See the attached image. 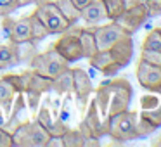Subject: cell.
Instances as JSON below:
<instances>
[{
  "label": "cell",
  "instance_id": "obj_22",
  "mask_svg": "<svg viewBox=\"0 0 161 147\" xmlns=\"http://www.w3.org/2000/svg\"><path fill=\"white\" fill-rule=\"evenodd\" d=\"M54 2L59 7V11L63 12V16L69 21V24H76L80 21V9L75 7L71 0H54Z\"/></svg>",
  "mask_w": 161,
  "mask_h": 147
},
{
  "label": "cell",
  "instance_id": "obj_20",
  "mask_svg": "<svg viewBox=\"0 0 161 147\" xmlns=\"http://www.w3.org/2000/svg\"><path fill=\"white\" fill-rule=\"evenodd\" d=\"M106 5V11H108V19L114 21L125 11H128L130 7H133L135 4H139L140 0H102Z\"/></svg>",
  "mask_w": 161,
  "mask_h": 147
},
{
  "label": "cell",
  "instance_id": "obj_35",
  "mask_svg": "<svg viewBox=\"0 0 161 147\" xmlns=\"http://www.w3.org/2000/svg\"><path fill=\"white\" fill-rule=\"evenodd\" d=\"M40 0H19V7H25V5H30V4H38Z\"/></svg>",
  "mask_w": 161,
  "mask_h": 147
},
{
  "label": "cell",
  "instance_id": "obj_7",
  "mask_svg": "<svg viewBox=\"0 0 161 147\" xmlns=\"http://www.w3.org/2000/svg\"><path fill=\"white\" fill-rule=\"evenodd\" d=\"M80 30L75 24H71L68 30H64L61 33V36L57 38V42L54 43V49L68 61V63H75V61L83 59L81 54V43H80Z\"/></svg>",
  "mask_w": 161,
  "mask_h": 147
},
{
  "label": "cell",
  "instance_id": "obj_28",
  "mask_svg": "<svg viewBox=\"0 0 161 147\" xmlns=\"http://www.w3.org/2000/svg\"><path fill=\"white\" fill-rule=\"evenodd\" d=\"M142 118H146L147 121H151L156 128H159L161 126V106H158L156 109H147V111H140V114Z\"/></svg>",
  "mask_w": 161,
  "mask_h": 147
},
{
  "label": "cell",
  "instance_id": "obj_2",
  "mask_svg": "<svg viewBox=\"0 0 161 147\" xmlns=\"http://www.w3.org/2000/svg\"><path fill=\"white\" fill-rule=\"evenodd\" d=\"M4 30H7V36L14 43H38L47 35V30L40 23V19L35 16V12L30 16H25L21 19H11L9 16H4L2 21Z\"/></svg>",
  "mask_w": 161,
  "mask_h": 147
},
{
  "label": "cell",
  "instance_id": "obj_4",
  "mask_svg": "<svg viewBox=\"0 0 161 147\" xmlns=\"http://www.w3.org/2000/svg\"><path fill=\"white\" fill-rule=\"evenodd\" d=\"M11 137L14 147H45L50 135L35 119V121L19 123L11 132Z\"/></svg>",
  "mask_w": 161,
  "mask_h": 147
},
{
  "label": "cell",
  "instance_id": "obj_31",
  "mask_svg": "<svg viewBox=\"0 0 161 147\" xmlns=\"http://www.w3.org/2000/svg\"><path fill=\"white\" fill-rule=\"evenodd\" d=\"M69 106H71V97L68 94V97H64V102H63V107H61V112L57 118L63 119L66 125H69V119H71V112H69Z\"/></svg>",
  "mask_w": 161,
  "mask_h": 147
},
{
  "label": "cell",
  "instance_id": "obj_9",
  "mask_svg": "<svg viewBox=\"0 0 161 147\" xmlns=\"http://www.w3.org/2000/svg\"><path fill=\"white\" fill-rule=\"evenodd\" d=\"M80 132L83 133V137H95V139H101V137L108 135V119L102 121L101 119V114H99V109H97V104L95 101L90 102L88 106V111L85 114L83 121L80 123Z\"/></svg>",
  "mask_w": 161,
  "mask_h": 147
},
{
  "label": "cell",
  "instance_id": "obj_25",
  "mask_svg": "<svg viewBox=\"0 0 161 147\" xmlns=\"http://www.w3.org/2000/svg\"><path fill=\"white\" fill-rule=\"evenodd\" d=\"M156 130L158 128L151 121H147L146 118L139 116V119H137V126H135V137H137V139H142V137L151 135V133L156 132Z\"/></svg>",
  "mask_w": 161,
  "mask_h": 147
},
{
  "label": "cell",
  "instance_id": "obj_16",
  "mask_svg": "<svg viewBox=\"0 0 161 147\" xmlns=\"http://www.w3.org/2000/svg\"><path fill=\"white\" fill-rule=\"evenodd\" d=\"M80 19H83L87 24H97V23L108 19V11L102 0H94L87 7L80 11Z\"/></svg>",
  "mask_w": 161,
  "mask_h": 147
},
{
  "label": "cell",
  "instance_id": "obj_38",
  "mask_svg": "<svg viewBox=\"0 0 161 147\" xmlns=\"http://www.w3.org/2000/svg\"><path fill=\"white\" fill-rule=\"evenodd\" d=\"M159 33H161V28H159Z\"/></svg>",
  "mask_w": 161,
  "mask_h": 147
},
{
  "label": "cell",
  "instance_id": "obj_5",
  "mask_svg": "<svg viewBox=\"0 0 161 147\" xmlns=\"http://www.w3.org/2000/svg\"><path fill=\"white\" fill-rule=\"evenodd\" d=\"M35 16L47 30V35H61L64 30L71 26L69 21L64 18L59 7L56 5V2H50V0H40L36 4Z\"/></svg>",
  "mask_w": 161,
  "mask_h": 147
},
{
  "label": "cell",
  "instance_id": "obj_34",
  "mask_svg": "<svg viewBox=\"0 0 161 147\" xmlns=\"http://www.w3.org/2000/svg\"><path fill=\"white\" fill-rule=\"evenodd\" d=\"M71 2H73V5H75V7H76V9H80V11H81V9H83V7H87V5L90 4V2H94V0H71Z\"/></svg>",
  "mask_w": 161,
  "mask_h": 147
},
{
  "label": "cell",
  "instance_id": "obj_23",
  "mask_svg": "<svg viewBox=\"0 0 161 147\" xmlns=\"http://www.w3.org/2000/svg\"><path fill=\"white\" fill-rule=\"evenodd\" d=\"M83 142H85V137H83V133L80 132V128H76V130L68 128L66 132L63 133L64 147H83Z\"/></svg>",
  "mask_w": 161,
  "mask_h": 147
},
{
  "label": "cell",
  "instance_id": "obj_8",
  "mask_svg": "<svg viewBox=\"0 0 161 147\" xmlns=\"http://www.w3.org/2000/svg\"><path fill=\"white\" fill-rule=\"evenodd\" d=\"M52 80L45 76H40L33 69H26V90L25 95L28 97V107L31 111H36L40 104V99L45 92H50Z\"/></svg>",
  "mask_w": 161,
  "mask_h": 147
},
{
  "label": "cell",
  "instance_id": "obj_1",
  "mask_svg": "<svg viewBox=\"0 0 161 147\" xmlns=\"http://www.w3.org/2000/svg\"><path fill=\"white\" fill-rule=\"evenodd\" d=\"M133 88L126 78H116V80H106L95 90V104H97L99 114L108 119L109 116L126 111L132 102Z\"/></svg>",
  "mask_w": 161,
  "mask_h": 147
},
{
  "label": "cell",
  "instance_id": "obj_37",
  "mask_svg": "<svg viewBox=\"0 0 161 147\" xmlns=\"http://www.w3.org/2000/svg\"><path fill=\"white\" fill-rule=\"evenodd\" d=\"M154 147H161V137H159V140H156V142H154Z\"/></svg>",
  "mask_w": 161,
  "mask_h": 147
},
{
  "label": "cell",
  "instance_id": "obj_15",
  "mask_svg": "<svg viewBox=\"0 0 161 147\" xmlns=\"http://www.w3.org/2000/svg\"><path fill=\"white\" fill-rule=\"evenodd\" d=\"M109 52H111L113 59H114L121 68L128 66L130 61H132V57H133V40H132V35H126V36H123V38H119L118 42L109 49Z\"/></svg>",
  "mask_w": 161,
  "mask_h": 147
},
{
  "label": "cell",
  "instance_id": "obj_29",
  "mask_svg": "<svg viewBox=\"0 0 161 147\" xmlns=\"http://www.w3.org/2000/svg\"><path fill=\"white\" fill-rule=\"evenodd\" d=\"M140 61H146L154 66H161V50H147L142 49L140 52Z\"/></svg>",
  "mask_w": 161,
  "mask_h": 147
},
{
  "label": "cell",
  "instance_id": "obj_12",
  "mask_svg": "<svg viewBox=\"0 0 161 147\" xmlns=\"http://www.w3.org/2000/svg\"><path fill=\"white\" fill-rule=\"evenodd\" d=\"M137 80H139L140 87L146 88L149 92H156L159 94L161 88V66H154L146 61H140L137 66Z\"/></svg>",
  "mask_w": 161,
  "mask_h": 147
},
{
  "label": "cell",
  "instance_id": "obj_17",
  "mask_svg": "<svg viewBox=\"0 0 161 147\" xmlns=\"http://www.w3.org/2000/svg\"><path fill=\"white\" fill-rule=\"evenodd\" d=\"M21 63V49L19 43L9 42L5 45H0V69L12 68Z\"/></svg>",
  "mask_w": 161,
  "mask_h": 147
},
{
  "label": "cell",
  "instance_id": "obj_27",
  "mask_svg": "<svg viewBox=\"0 0 161 147\" xmlns=\"http://www.w3.org/2000/svg\"><path fill=\"white\" fill-rule=\"evenodd\" d=\"M36 121H38L45 130H49L50 126H52L54 119H52V116H50V107H49L47 104H43L42 107L38 109V116H36Z\"/></svg>",
  "mask_w": 161,
  "mask_h": 147
},
{
  "label": "cell",
  "instance_id": "obj_33",
  "mask_svg": "<svg viewBox=\"0 0 161 147\" xmlns=\"http://www.w3.org/2000/svg\"><path fill=\"white\" fill-rule=\"evenodd\" d=\"M0 147H12V137L11 132L0 126Z\"/></svg>",
  "mask_w": 161,
  "mask_h": 147
},
{
  "label": "cell",
  "instance_id": "obj_11",
  "mask_svg": "<svg viewBox=\"0 0 161 147\" xmlns=\"http://www.w3.org/2000/svg\"><path fill=\"white\" fill-rule=\"evenodd\" d=\"M92 31H94L95 43H97L99 50H109L119 38L130 35V33H126L116 21L109 23V24H104V26H99V28H94Z\"/></svg>",
  "mask_w": 161,
  "mask_h": 147
},
{
  "label": "cell",
  "instance_id": "obj_26",
  "mask_svg": "<svg viewBox=\"0 0 161 147\" xmlns=\"http://www.w3.org/2000/svg\"><path fill=\"white\" fill-rule=\"evenodd\" d=\"M158 106H161V97L156 94V92L140 97V109H142V111H147V109H156Z\"/></svg>",
  "mask_w": 161,
  "mask_h": 147
},
{
  "label": "cell",
  "instance_id": "obj_3",
  "mask_svg": "<svg viewBox=\"0 0 161 147\" xmlns=\"http://www.w3.org/2000/svg\"><path fill=\"white\" fill-rule=\"evenodd\" d=\"M30 68H31L35 73H38L40 76L54 80L57 74H61L64 69L69 68V63H68L52 45L50 49H47L45 52L30 57Z\"/></svg>",
  "mask_w": 161,
  "mask_h": 147
},
{
  "label": "cell",
  "instance_id": "obj_6",
  "mask_svg": "<svg viewBox=\"0 0 161 147\" xmlns=\"http://www.w3.org/2000/svg\"><path fill=\"white\" fill-rule=\"evenodd\" d=\"M139 114L135 111H121L118 114H113L108 118V135L114 139L116 142H126L133 140L135 137V126Z\"/></svg>",
  "mask_w": 161,
  "mask_h": 147
},
{
  "label": "cell",
  "instance_id": "obj_14",
  "mask_svg": "<svg viewBox=\"0 0 161 147\" xmlns=\"http://www.w3.org/2000/svg\"><path fill=\"white\" fill-rule=\"evenodd\" d=\"M88 61H90V66L92 68L99 69L104 76H109V78L114 76L119 69H123V68L119 66L114 59H113V56H111L109 50H97V54L92 56Z\"/></svg>",
  "mask_w": 161,
  "mask_h": 147
},
{
  "label": "cell",
  "instance_id": "obj_32",
  "mask_svg": "<svg viewBox=\"0 0 161 147\" xmlns=\"http://www.w3.org/2000/svg\"><path fill=\"white\" fill-rule=\"evenodd\" d=\"M147 7V12H149V18H154V16H161V0H142Z\"/></svg>",
  "mask_w": 161,
  "mask_h": 147
},
{
  "label": "cell",
  "instance_id": "obj_30",
  "mask_svg": "<svg viewBox=\"0 0 161 147\" xmlns=\"http://www.w3.org/2000/svg\"><path fill=\"white\" fill-rule=\"evenodd\" d=\"M19 9V0H0V16H9Z\"/></svg>",
  "mask_w": 161,
  "mask_h": 147
},
{
  "label": "cell",
  "instance_id": "obj_24",
  "mask_svg": "<svg viewBox=\"0 0 161 147\" xmlns=\"http://www.w3.org/2000/svg\"><path fill=\"white\" fill-rule=\"evenodd\" d=\"M142 49L147 50H161V33L159 28H154L147 33V36L142 42Z\"/></svg>",
  "mask_w": 161,
  "mask_h": 147
},
{
  "label": "cell",
  "instance_id": "obj_19",
  "mask_svg": "<svg viewBox=\"0 0 161 147\" xmlns=\"http://www.w3.org/2000/svg\"><path fill=\"white\" fill-rule=\"evenodd\" d=\"M16 94H18V90L12 87V83H9L4 76L0 78V107H2L4 114H9V112H11Z\"/></svg>",
  "mask_w": 161,
  "mask_h": 147
},
{
  "label": "cell",
  "instance_id": "obj_13",
  "mask_svg": "<svg viewBox=\"0 0 161 147\" xmlns=\"http://www.w3.org/2000/svg\"><path fill=\"white\" fill-rule=\"evenodd\" d=\"M73 92L76 95V101L80 109L83 111L87 106L88 95L94 92V85H92V78L83 68H75L73 69Z\"/></svg>",
  "mask_w": 161,
  "mask_h": 147
},
{
  "label": "cell",
  "instance_id": "obj_10",
  "mask_svg": "<svg viewBox=\"0 0 161 147\" xmlns=\"http://www.w3.org/2000/svg\"><path fill=\"white\" fill-rule=\"evenodd\" d=\"M147 18H149L147 7H146V4H144L142 0H140L139 4H135L133 7H130L128 11H125L118 19H114V21L118 23V24L121 26L126 33L133 35V33H135L137 30H139L140 26L147 21Z\"/></svg>",
  "mask_w": 161,
  "mask_h": 147
},
{
  "label": "cell",
  "instance_id": "obj_21",
  "mask_svg": "<svg viewBox=\"0 0 161 147\" xmlns=\"http://www.w3.org/2000/svg\"><path fill=\"white\" fill-rule=\"evenodd\" d=\"M80 43H81V54L85 59H90L92 56L97 54V43H95V36L94 31L88 28H81L80 30Z\"/></svg>",
  "mask_w": 161,
  "mask_h": 147
},
{
  "label": "cell",
  "instance_id": "obj_36",
  "mask_svg": "<svg viewBox=\"0 0 161 147\" xmlns=\"http://www.w3.org/2000/svg\"><path fill=\"white\" fill-rule=\"evenodd\" d=\"M4 125H5V114L2 111V107H0V126H4Z\"/></svg>",
  "mask_w": 161,
  "mask_h": 147
},
{
  "label": "cell",
  "instance_id": "obj_18",
  "mask_svg": "<svg viewBox=\"0 0 161 147\" xmlns=\"http://www.w3.org/2000/svg\"><path fill=\"white\" fill-rule=\"evenodd\" d=\"M50 92H56L57 95H68L73 92V69L68 68L64 69L61 74H57L52 80V87H50Z\"/></svg>",
  "mask_w": 161,
  "mask_h": 147
}]
</instances>
